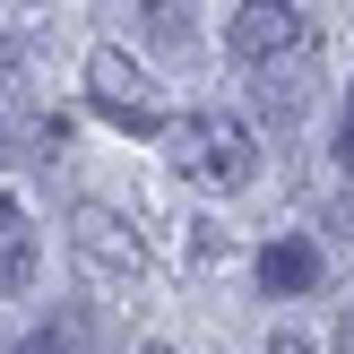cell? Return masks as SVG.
I'll return each instance as SVG.
<instances>
[{"instance_id": "cell-1", "label": "cell", "mask_w": 354, "mask_h": 354, "mask_svg": "<svg viewBox=\"0 0 354 354\" xmlns=\"http://www.w3.org/2000/svg\"><path fill=\"white\" fill-rule=\"evenodd\" d=\"M165 147H173V173L182 182H199V190H242L251 182V165H259V147H251V130H242L234 113H190V121H165Z\"/></svg>"}, {"instance_id": "cell-2", "label": "cell", "mask_w": 354, "mask_h": 354, "mask_svg": "<svg viewBox=\"0 0 354 354\" xmlns=\"http://www.w3.org/2000/svg\"><path fill=\"white\" fill-rule=\"evenodd\" d=\"M86 104H95L113 130H130V138H156V130H165V95H156V78L130 61V52H113V44L86 52Z\"/></svg>"}, {"instance_id": "cell-3", "label": "cell", "mask_w": 354, "mask_h": 354, "mask_svg": "<svg viewBox=\"0 0 354 354\" xmlns=\"http://www.w3.org/2000/svg\"><path fill=\"white\" fill-rule=\"evenodd\" d=\"M225 44H234V61H286V52L311 44V17H303V0H242L225 17Z\"/></svg>"}, {"instance_id": "cell-4", "label": "cell", "mask_w": 354, "mask_h": 354, "mask_svg": "<svg viewBox=\"0 0 354 354\" xmlns=\"http://www.w3.org/2000/svg\"><path fill=\"white\" fill-rule=\"evenodd\" d=\"M69 251H78L95 277H138V268H147V251H138L130 216H121V207H104V199L69 207Z\"/></svg>"}, {"instance_id": "cell-5", "label": "cell", "mask_w": 354, "mask_h": 354, "mask_svg": "<svg viewBox=\"0 0 354 354\" xmlns=\"http://www.w3.org/2000/svg\"><path fill=\"white\" fill-rule=\"evenodd\" d=\"M320 277H328V268H320V251H311L303 234H286V242L259 251V286H268V294H311Z\"/></svg>"}, {"instance_id": "cell-6", "label": "cell", "mask_w": 354, "mask_h": 354, "mask_svg": "<svg viewBox=\"0 0 354 354\" xmlns=\"http://www.w3.org/2000/svg\"><path fill=\"white\" fill-rule=\"evenodd\" d=\"M0 286L9 294H26L35 286V225H26V207L0 190Z\"/></svg>"}, {"instance_id": "cell-7", "label": "cell", "mask_w": 354, "mask_h": 354, "mask_svg": "<svg viewBox=\"0 0 354 354\" xmlns=\"http://www.w3.org/2000/svg\"><path fill=\"white\" fill-rule=\"evenodd\" d=\"M138 17H147L156 44H173V52L190 44V0H138Z\"/></svg>"}, {"instance_id": "cell-8", "label": "cell", "mask_w": 354, "mask_h": 354, "mask_svg": "<svg viewBox=\"0 0 354 354\" xmlns=\"http://www.w3.org/2000/svg\"><path fill=\"white\" fill-rule=\"evenodd\" d=\"M328 147H337V165H354V86H346V113H337V138Z\"/></svg>"}, {"instance_id": "cell-9", "label": "cell", "mask_w": 354, "mask_h": 354, "mask_svg": "<svg viewBox=\"0 0 354 354\" xmlns=\"http://www.w3.org/2000/svg\"><path fill=\"white\" fill-rule=\"evenodd\" d=\"M17 354H69V337H52V328H44V337H26Z\"/></svg>"}, {"instance_id": "cell-10", "label": "cell", "mask_w": 354, "mask_h": 354, "mask_svg": "<svg viewBox=\"0 0 354 354\" xmlns=\"http://www.w3.org/2000/svg\"><path fill=\"white\" fill-rule=\"evenodd\" d=\"M268 354H311V337H294V328H286V337H277Z\"/></svg>"}, {"instance_id": "cell-11", "label": "cell", "mask_w": 354, "mask_h": 354, "mask_svg": "<svg viewBox=\"0 0 354 354\" xmlns=\"http://www.w3.org/2000/svg\"><path fill=\"white\" fill-rule=\"evenodd\" d=\"M337 354H354V311H346V320H337Z\"/></svg>"}, {"instance_id": "cell-12", "label": "cell", "mask_w": 354, "mask_h": 354, "mask_svg": "<svg viewBox=\"0 0 354 354\" xmlns=\"http://www.w3.org/2000/svg\"><path fill=\"white\" fill-rule=\"evenodd\" d=\"M17 9H44V0H17Z\"/></svg>"}, {"instance_id": "cell-13", "label": "cell", "mask_w": 354, "mask_h": 354, "mask_svg": "<svg viewBox=\"0 0 354 354\" xmlns=\"http://www.w3.org/2000/svg\"><path fill=\"white\" fill-rule=\"evenodd\" d=\"M147 354H173V346H147Z\"/></svg>"}]
</instances>
